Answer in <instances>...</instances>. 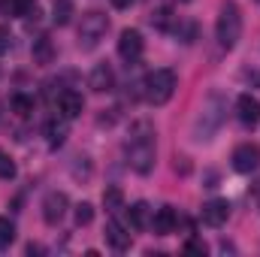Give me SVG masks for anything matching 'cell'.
Wrapping results in <instances>:
<instances>
[{"label":"cell","mask_w":260,"mask_h":257,"mask_svg":"<svg viewBox=\"0 0 260 257\" xmlns=\"http://www.w3.org/2000/svg\"><path fill=\"white\" fill-rule=\"evenodd\" d=\"M67 206H70V200H67L64 191H49L46 194V200H43V221L46 224H61V218L67 215Z\"/></svg>","instance_id":"7"},{"label":"cell","mask_w":260,"mask_h":257,"mask_svg":"<svg viewBox=\"0 0 260 257\" xmlns=\"http://www.w3.org/2000/svg\"><path fill=\"white\" fill-rule=\"evenodd\" d=\"M106 30H109V18L103 12H97V9L85 12L82 15V24H79V49H85V52L97 49L100 40L106 37Z\"/></svg>","instance_id":"5"},{"label":"cell","mask_w":260,"mask_h":257,"mask_svg":"<svg viewBox=\"0 0 260 257\" xmlns=\"http://www.w3.org/2000/svg\"><path fill=\"white\" fill-rule=\"evenodd\" d=\"M257 3H260V0H257Z\"/></svg>","instance_id":"32"},{"label":"cell","mask_w":260,"mask_h":257,"mask_svg":"<svg viewBox=\"0 0 260 257\" xmlns=\"http://www.w3.org/2000/svg\"><path fill=\"white\" fill-rule=\"evenodd\" d=\"M176 3H188V0H176Z\"/></svg>","instance_id":"31"},{"label":"cell","mask_w":260,"mask_h":257,"mask_svg":"<svg viewBox=\"0 0 260 257\" xmlns=\"http://www.w3.org/2000/svg\"><path fill=\"white\" fill-rule=\"evenodd\" d=\"M176 224H179V215H176L173 206H160V209L151 215V227H154L157 236H170V233L176 230Z\"/></svg>","instance_id":"11"},{"label":"cell","mask_w":260,"mask_h":257,"mask_svg":"<svg viewBox=\"0 0 260 257\" xmlns=\"http://www.w3.org/2000/svg\"><path fill=\"white\" fill-rule=\"evenodd\" d=\"M260 167V148L257 145H251V142H245V145H239L236 151H233V170L236 173H254Z\"/></svg>","instance_id":"8"},{"label":"cell","mask_w":260,"mask_h":257,"mask_svg":"<svg viewBox=\"0 0 260 257\" xmlns=\"http://www.w3.org/2000/svg\"><path fill=\"white\" fill-rule=\"evenodd\" d=\"M91 221H94V206H91V203H79V206H76V224L85 227V224H91Z\"/></svg>","instance_id":"24"},{"label":"cell","mask_w":260,"mask_h":257,"mask_svg":"<svg viewBox=\"0 0 260 257\" xmlns=\"http://www.w3.org/2000/svg\"><path fill=\"white\" fill-rule=\"evenodd\" d=\"M127 215H130V227H133V230H145V227L151 224V206H148L145 200L133 203L127 209Z\"/></svg>","instance_id":"16"},{"label":"cell","mask_w":260,"mask_h":257,"mask_svg":"<svg viewBox=\"0 0 260 257\" xmlns=\"http://www.w3.org/2000/svg\"><path fill=\"white\" fill-rule=\"evenodd\" d=\"M82 109H85L82 94H76V91H61V97H58V112L64 115L67 121L79 118V115H82Z\"/></svg>","instance_id":"14"},{"label":"cell","mask_w":260,"mask_h":257,"mask_svg":"<svg viewBox=\"0 0 260 257\" xmlns=\"http://www.w3.org/2000/svg\"><path fill=\"white\" fill-rule=\"evenodd\" d=\"M70 18H73V0H55L52 3V21L58 27H64V24H70Z\"/></svg>","instance_id":"20"},{"label":"cell","mask_w":260,"mask_h":257,"mask_svg":"<svg viewBox=\"0 0 260 257\" xmlns=\"http://www.w3.org/2000/svg\"><path fill=\"white\" fill-rule=\"evenodd\" d=\"M9 46H12V34H9L6 27H0V55H6Z\"/></svg>","instance_id":"28"},{"label":"cell","mask_w":260,"mask_h":257,"mask_svg":"<svg viewBox=\"0 0 260 257\" xmlns=\"http://www.w3.org/2000/svg\"><path fill=\"white\" fill-rule=\"evenodd\" d=\"M173 21H176V15H173L170 6H160V9H154V15H151V24H154L157 30H170Z\"/></svg>","instance_id":"21"},{"label":"cell","mask_w":260,"mask_h":257,"mask_svg":"<svg viewBox=\"0 0 260 257\" xmlns=\"http://www.w3.org/2000/svg\"><path fill=\"white\" fill-rule=\"evenodd\" d=\"M154 157H157V148H154V127L148 121H136L130 127V139H127V160L130 167L139 173V176H148L154 170Z\"/></svg>","instance_id":"1"},{"label":"cell","mask_w":260,"mask_h":257,"mask_svg":"<svg viewBox=\"0 0 260 257\" xmlns=\"http://www.w3.org/2000/svg\"><path fill=\"white\" fill-rule=\"evenodd\" d=\"M173 34L185 43V46H191L197 40V21H191V18H179V21H173Z\"/></svg>","instance_id":"18"},{"label":"cell","mask_w":260,"mask_h":257,"mask_svg":"<svg viewBox=\"0 0 260 257\" xmlns=\"http://www.w3.org/2000/svg\"><path fill=\"white\" fill-rule=\"evenodd\" d=\"M130 3H133V0H112L115 9H130Z\"/></svg>","instance_id":"29"},{"label":"cell","mask_w":260,"mask_h":257,"mask_svg":"<svg viewBox=\"0 0 260 257\" xmlns=\"http://www.w3.org/2000/svg\"><path fill=\"white\" fill-rule=\"evenodd\" d=\"M215 37L224 49H233L242 37V12L233 0H224L218 9V21H215Z\"/></svg>","instance_id":"3"},{"label":"cell","mask_w":260,"mask_h":257,"mask_svg":"<svg viewBox=\"0 0 260 257\" xmlns=\"http://www.w3.org/2000/svg\"><path fill=\"white\" fill-rule=\"evenodd\" d=\"M15 242V224L9 218H0V251H6Z\"/></svg>","instance_id":"23"},{"label":"cell","mask_w":260,"mask_h":257,"mask_svg":"<svg viewBox=\"0 0 260 257\" xmlns=\"http://www.w3.org/2000/svg\"><path fill=\"white\" fill-rule=\"evenodd\" d=\"M46 136H49V145L52 148L64 145V139H67V118L64 115H61V121H49L46 124Z\"/></svg>","instance_id":"19"},{"label":"cell","mask_w":260,"mask_h":257,"mask_svg":"<svg viewBox=\"0 0 260 257\" xmlns=\"http://www.w3.org/2000/svg\"><path fill=\"white\" fill-rule=\"evenodd\" d=\"M103 236H106V242H109L115 251H127V248H130V233L124 230V224H118L115 218H109V221H106Z\"/></svg>","instance_id":"12"},{"label":"cell","mask_w":260,"mask_h":257,"mask_svg":"<svg viewBox=\"0 0 260 257\" xmlns=\"http://www.w3.org/2000/svg\"><path fill=\"white\" fill-rule=\"evenodd\" d=\"M142 94L151 106H164L173 94H176V73L173 70H154L142 79Z\"/></svg>","instance_id":"4"},{"label":"cell","mask_w":260,"mask_h":257,"mask_svg":"<svg viewBox=\"0 0 260 257\" xmlns=\"http://www.w3.org/2000/svg\"><path fill=\"white\" fill-rule=\"evenodd\" d=\"M52 61H55V46H52V40H49V37H37V40H34V64L49 67Z\"/></svg>","instance_id":"17"},{"label":"cell","mask_w":260,"mask_h":257,"mask_svg":"<svg viewBox=\"0 0 260 257\" xmlns=\"http://www.w3.org/2000/svg\"><path fill=\"white\" fill-rule=\"evenodd\" d=\"M12 109H15L18 115H30V112H34V100L24 97V94H18V97H12Z\"/></svg>","instance_id":"25"},{"label":"cell","mask_w":260,"mask_h":257,"mask_svg":"<svg viewBox=\"0 0 260 257\" xmlns=\"http://www.w3.org/2000/svg\"><path fill=\"white\" fill-rule=\"evenodd\" d=\"M236 115H239L242 124H251V127H254L260 121V100L251 97V94H242V97L236 100Z\"/></svg>","instance_id":"13"},{"label":"cell","mask_w":260,"mask_h":257,"mask_svg":"<svg viewBox=\"0 0 260 257\" xmlns=\"http://www.w3.org/2000/svg\"><path fill=\"white\" fill-rule=\"evenodd\" d=\"M142 49H145V40H142L139 30H133V27L121 30V37H118V55H121L127 64H133V61L142 58Z\"/></svg>","instance_id":"6"},{"label":"cell","mask_w":260,"mask_h":257,"mask_svg":"<svg viewBox=\"0 0 260 257\" xmlns=\"http://www.w3.org/2000/svg\"><path fill=\"white\" fill-rule=\"evenodd\" d=\"M27 254H43V245H34V242H30V245H27Z\"/></svg>","instance_id":"30"},{"label":"cell","mask_w":260,"mask_h":257,"mask_svg":"<svg viewBox=\"0 0 260 257\" xmlns=\"http://www.w3.org/2000/svg\"><path fill=\"white\" fill-rule=\"evenodd\" d=\"M227 218H230V203L227 200H209L206 206H203V224H209V227H221V224H227Z\"/></svg>","instance_id":"9"},{"label":"cell","mask_w":260,"mask_h":257,"mask_svg":"<svg viewBox=\"0 0 260 257\" xmlns=\"http://www.w3.org/2000/svg\"><path fill=\"white\" fill-rule=\"evenodd\" d=\"M37 9V0H0V15L9 18H24Z\"/></svg>","instance_id":"15"},{"label":"cell","mask_w":260,"mask_h":257,"mask_svg":"<svg viewBox=\"0 0 260 257\" xmlns=\"http://www.w3.org/2000/svg\"><path fill=\"white\" fill-rule=\"evenodd\" d=\"M88 85H91V91H97V94L112 91V88H115V73H112V67L97 64L94 70H91V76H88Z\"/></svg>","instance_id":"10"},{"label":"cell","mask_w":260,"mask_h":257,"mask_svg":"<svg viewBox=\"0 0 260 257\" xmlns=\"http://www.w3.org/2000/svg\"><path fill=\"white\" fill-rule=\"evenodd\" d=\"M185 251H188V254L203 257L206 251H209V248H206V242H203V239H188V242H185Z\"/></svg>","instance_id":"27"},{"label":"cell","mask_w":260,"mask_h":257,"mask_svg":"<svg viewBox=\"0 0 260 257\" xmlns=\"http://www.w3.org/2000/svg\"><path fill=\"white\" fill-rule=\"evenodd\" d=\"M103 206H106L109 212H118V209L124 206V191H121V188H106V191H103Z\"/></svg>","instance_id":"22"},{"label":"cell","mask_w":260,"mask_h":257,"mask_svg":"<svg viewBox=\"0 0 260 257\" xmlns=\"http://www.w3.org/2000/svg\"><path fill=\"white\" fill-rule=\"evenodd\" d=\"M224 115H227V100L215 91V94H209L206 100H203V106H200V112H197L194 118V139L197 142H209L221 124H224Z\"/></svg>","instance_id":"2"},{"label":"cell","mask_w":260,"mask_h":257,"mask_svg":"<svg viewBox=\"0 0 260 257\" xmlns=\"http://www.w3.org/2000/svg\"><path fill=\"white\" fill-rule=\"evenodd\" d=\"M15 173H18V170H15V164H12V157L0 151V179H15Z\"/></svg>","instance_id":"26"}]
</instances>
